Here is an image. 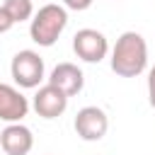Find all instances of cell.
<instances>
[{
  "label": "cell",
  "instance_id": "7",
  "mask_svg": "<svg viewBox=\"0 0 155 155\" xmlns=\"http://www.w3.org/2000/svg\"><path fill=\"white\" fill-rule=\"evenodd\" d=\"M29 99L19 92V87L0 82V121L5 124H22L29 114Z\"/></svg>",
  "mask_w": 155,
  "mask_h": 155
},
{
  "label": "cell",
  "instance_id": "13",
  "mask_svg": "<svg viewBox=\"0 0 155 155\" xmlns=\"http://www.w3.org/2000/svg\"><path fill=\"white\" fill-rule=\"evenodd\" d=\"M148 102L155 109V65L148 70Z\"/></svg>",
  "mask_w": 155,
  "mask_h": 155
},
{
  "label": "cell",
  "instance_id": "1",
  "mask_svg": "<svg viewBox=\"0 0 155 155\" xmlns=\"http://www.w3.org/2000/svg\"><path fill=\"white\" fill-rule=\"evenodd\" d=\"M109 65L119 78H138L148 68V44L143 34L124 31L111 48Z\"/></svg>",
  "mask_w": 155,
  "mask_h": 155
},
{
  "label": "cell",
  "instance_id": "9",
  "mask_svg": "<svg viewBox=\"0 0 155 155\" xmlns=\"http://www.w3.org/2000/svg\"><path fill=\"white\" fill-rule=\"evenodd\" d=\"M46 80H48V85L58 87L65 97H75L85 87V75L75 63H58Z\"/></svg>",
  "mask_w": 155,
  "mask_h": 155
},
{
  "label": "cell",
  "instance_id": "12",
  "mask_svg": "<svg viewBox=\"0 0 155 155\" xmlns=\"http://www.w3.org/2000/svg\"><path fill=\"white\" fill-rule=\"evenodd\" d=\"M94 0H63V7L65 10H73V12H82L92 5Z\"/></svg>",
  "mask_w": 155,
  "mask_h": 155
},
{
  "label": "cell",
  "instance_id": "5",
  "mask_svg": "<svg viewBox=\"0 0 155 155\" xmlns=\"http://www.w3.org/2000/svg\"><path fill=\"white\" fill-rule=\"evenodd\" d=\"M73 51L85 63H99L109 53V41H107V36L102 31L85 27V29L75 31V36H73Z\"/></svg>",
  "mask_w": 155,
  "mask_h": 155
},
{
  "label": "cell",
  "instance_id": "8",
  "mask_svg": "<svg viewBox=\"0 0 155 155\" xmlns=\"http://www.w3.org/2000/svg\"><path fill=\"white\" fill-rule=\"evenodd\" d=\"M0 148L5 155H29L34 148V133L24 124H7L0 133Z\"/></svg>",
  "mask_w": 155,
  "mask_h": 155
},
{
  "label": "cell",
  "instance_id": "2",
  "mask_svg": "<svg viewBox=\"0 0 155 155\" xmlns=\"http://www.w3.org/2000/svg\"><path fill=\"white\" fill-rule=\"evenodd\" d=\"M68 27V10L58 2H48L44 7H39V12H34L31 22H29V36L36 46H53L58 41V36L65 31Z\"/></svg>",
  "mask_w": 155,
  "mask_h": 155
},
{
  "label": "cell",
  "instance_id": "11",
  "mask_svg": "<svg viewBox=\"0 0 155 155\" xmlns=\"http://www.w3.org/2000/svg\"><path fill=\"white\" fill-rule=\"evenodd\" d=\"M12 27H15V19H12V17H10V12L0 5V34H7Z\"/></svg>",
  "mask_w": 155,
  "mask_h": 155
},
{
  "label": "cell",
  "instance_id": "6",
  "mask_svg": "<svg viewBox=\"0 0 155 155\" xmlns=\"http://www.w3.org/2000/svg\"><path fill=\"white\" fill-rule=\"evenodd\" d=\"M68 99L70 97H65L58 87H53V85H41L39 90H36V94H34V99H31V109L36 111V116H41V119H58L65 109H68Z\"/></svg>",
  "mask_w": 155,
  "mask_h": 155
},
{
  "label": "cell",
  "instance_id": "4",
  "mask_svg": "<svg viewBox=\"0 0 155 155\" xmlns=\"http://www.w3.org/2000/svg\"><path fill=\"white\" fill-rule=\"evenodd\" d=\"M73 126H75V133H78L82 140L97 143V140H102V138L107 136V131H109V116H107V111H104L102 107L90 104V107H82V109L75 114Z\"/></svg>",
  "mask_w": 155,
  "mask_h": 155
},
{
  "label": "cell",
  "instance_id": "10",
  "mask_svg": "<svg viewBox=\"0 0 155 155\" xmlns=\"http://www.w3.org/2000/svg\"><path fill=\"white\" fill-rule=\"evenodd\" d=\"M2 7L10 12V17L15 19V24L27 22V19L31 22V17H34V2L31 0H5Z\"/></svg>",
  "mask_w": 155,
  "mask_h": 155
},
{
  "label": "cell",
  "instance_id": "3",
  "mask_svg": "<svg viewBox=\"0 0 155 155\" xmlns=\"http://www.w3.org/2000/svg\"><path fill=\"white\" fill-rule=\"evenodd\" d=\"M10 73H12V80H15V85H17L19 90H39L41 82L46 80L44 58H41L34 48L17 51V53L12 56Z\"/></svg>",
  "mask_w": 155,
  "mask_h": 155
}]
</instances>
